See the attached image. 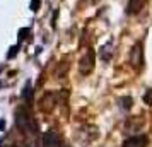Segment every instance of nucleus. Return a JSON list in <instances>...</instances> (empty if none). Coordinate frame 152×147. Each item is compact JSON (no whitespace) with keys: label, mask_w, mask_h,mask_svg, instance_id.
Listing matches in <instances>:
<instances>
[{"label":"nucleus","mask_w":152,"mask_h":147,"mask_svg":"<svg viewBox=\"0 0 152 147\" xmlns=\"http://www.w3.org/2000/svg\"><path fill=\"white\" fill-rule=\"evenodd\" d=\"M15 125H17V128L24 133H29V135H31V133H33V135L38 133V125H36V121L33 120V116L29 115L26 106H21V108L15 110Z\"/></svg>","instance_id":"f257e3e1"},{"label":"nucleus","mask_w":152,"mask_h":147,"mask_svg":"<svg viewBox=\"0 0 152 147\" xmlns=\"http://www.w3.org/2000/svg\"><path fill=\"white\" fill-rule=\"evenodd\" d=\"M79 70H80L82 75H87V74H91V72L94 70V51H92V50H89V51L82 56V60L79 63Z\"/></svg>","instance_id":"f03ea898"},{"label":"nucleus","mask_w":152,"mask_h":147,"mask_svg":"<svg viewBox=\"0 0 152 147\" xmlns=\"http://www.w3.org/2000/svg\"><path fill=\"white\" fill-rule=\"evenodd\" d=\"M121 108L130 110V108H132V98H123V99H121Z\"/></svg>","instance_id":"9d476101"},{"label":"nucleus","mask_w":152,"mask_h":147,"mask_svg":"<svg viewBox=\"0 0 152 147\" xmlns=\"http://www.w3.org/2000/svg\"><path fill=\"white\" fill-rule=\"evenodd\" d=\"M43 147H60V139L56 132H46L43 135Z\"/></svg>","instance_id":"423d86ee"},{"label":"nucleus","mask_w":152,"mask_h":147,"mask_svg":"<svg viewBox=\"0 0 152 147\" xmlns=\"http://www.w3.org/2000/svg\"><path fill=\"white\" fill-rule=\"evenodd\" d=\"M130 62L135 69H142V67H144V51H142V45H137V46L133 48Z\"/></svg>","instance_id":"39448f33"},{"label":"nucleus","mask_w":152,"mask_h":147,"mask_svg":"<svg viewBox=\"0 0 152 147\" xmlns=\"http://www.w3.org/2000/svg\"><path fill=\"white\" fill-rule=\"evenodd\" d=\"M142 7H144V0H130V4H128V12H130V14H135V12H138Z\"/></svg>","instance_id":"0eeeda50"},{"label":"nucleus","mask_w":152,"mask_h":147,"mask_svg":"<svg viewBox=\"0 0 152 147\" xmlns=\"http://www.w3.org/2000/svg\"><path fill=\"white\" fill-rule=\"evenodd\" d=\"M22 98L26 99V101H31V98H33V87H31V82H28L26 84V87H24V92H22Z\"/></svg>","instance_id":"6e6552de"},{"label":"nucleus","mask_w":152,"mask_h":147,"mask_svg":"<svg viewBox=\"0 0 152 147\" xmlns=\"http://www.w3.org/2000/svg\"><path fill=\"white\" fill-rule=\"evenodd\" d=\"M4 127H5V121H0V130H2Z\"/></svg>","instance_id":"9b49d317"},{"label":"nucleus","mask_w":152,"mask_h":147,"mask_svg":"<svg viewBox=\"0 0 152 147\" xmlns=\"http://www.w3.org/2000/svg\"><path fill=\"white\" fill-rule=\"evenodd\" d=\"M55 105H56V94L55 92H45L43 98L39 99V110H41L43 113L53 111Z\"/></svg>","instance_id":"7ed1b4c3"},{"label":"nucleus","mask_w":152,"mask_h":147,"mask_svg":"<svg viewBox=\"0 0 152 147\" xmlns=\"http://www.w3.org/2000/svg\"><path fill=\"white\" fill-rule=\"evenodd\" d=\"M147 146H149L147 135H135V137H130L123 142V147H147Z\"/></svg>","instance_id":"20e7f679"},{"label":"nucleus","mask_w":152,"mask_h":147,"mask_svg":"<svg viewBox=\"0 0 152 147\" xmlns=\"http://www.w3.org/2000/svg\"><path fill=\"white\" fill-rule=\"evenodd\" d=\"M144 103L147 106H152V89H147V92L144 94Z\"/></svg>","instance_id":"1a4fd4ad"}]
</instances>
